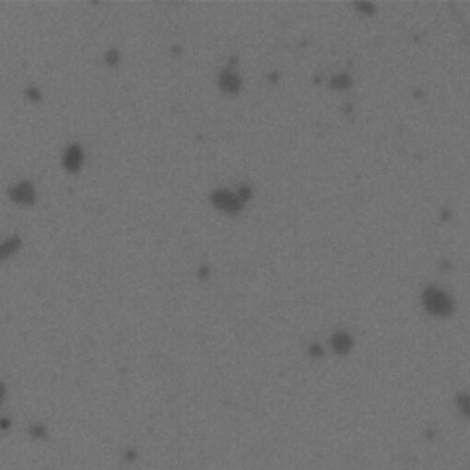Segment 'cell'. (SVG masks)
Here are the masks:
<instances>
[{"instance_id":"9c48e42d","label":"cell","mask_w":470,"mask_h":470,"mask_svg":"<svg viewBox=\"0 0 470 470\" xmlns=\"http://www.w3.org/2000/svg\"><path fill=\"white\" fill-rule=\"evenodd\" d=\"M4 393H6V389H4V384L0 382V404H2V400H4Z\"/></svg>"},{"instance_id":"277c9868","label":"cell","mask_w":470,"mask_h":470,"mask_svg":"<svg viewBox=\"0 0 470 470\" xmlns=\"http://www.w3.org/2000/svg\"><path fill=\"white\" fill-rule=\"evenodd\" d=\"M213 202H215L219 208H222L224 211H228V213H233L239 206L237 199H235L233 195L226 193V191H217V193L213 195Z\"/></svg>"},{"instance_id":"5b68a950","label":"cell","mask_w":470,"mask_h":470,"mask_svg":"<svg viewBox=\"0 0 470 470\" xmlns=\"http://www.w3.org/2000/svg\"><path fill=\"white\" fill-rule=\"evenodd\" d=\"M21 244H23V241H21L19 235H13V237H10L8 241L0 243V259H6V257L13 255L21 248Z\"/></svg>"},{"instance_id":"3957f363","label":"cell","mask_w":470,"mask_h":470,"mask_svg":"<svg viewBox=\"0 0 470 470\" xmlns=\"http://www.w3.org/2000/svg\"><path fill=\"white\" fill-rule=\"evenodd\" d=\"M63 164L68 171L76 173L83 164V151L79 145H70L67 151H65V158H63Z\"/></svg>"},{"instance_id":"7a4b0ae2","label":"cell","mask_w":470,"mask_h":470,"mask_svg":"<svg viewBox=\"0 0 470 470\" xmlns=\"http://www.w3.org/2000/svg\"><path fill=\"white\" fill-rule=\"evenodd\" d=\"M8 197L13 200V202H19V204H34L35 202V189L32 186V182L24 180V182L15 184L13 188L8 189Z\"/></svg>"},{"instance_id":"ba28073f","label":"cell","mask_w":470,"mask_h":470,"mask_svg":"<svg viewBox=\"0 0 470 470\" xmlns=\"http://www.w3.org/2000/svg\"><path fill=\"white\" fill-rule=\"evenodd\" d=\"M26 96L32 98V100H39V92L37 90H26Z\"/></svg>"},{"instance_id":"6da1fadb","label":"cell","mask_w":470,"mask_h":470,"mask_svg":"<svg viewBox=\"0 0 470 470\" xmlns=\"http://www.w3.org/2000/svg\"><path fill=\"white\" fill-rule=\"evenodd\" d=\"M422 301L428 312L435 316H448L452 312V299L439 288H428L422 296Z\"/></svg>"},{"instance_id":"52a82bcc","label":"cell","mask_w":470,"mask_h":470,"mask_svg":"<svg viewBox=\"0 0 470 470\" xmlns=\"http://www.w3.org/2000/svg\"><path fill=\"white\" fill-rule=\"evenodd\" d=\"M349 345H351V340H349L347 336H336L334 338V347L338 349V351H347L349 349Z\"/></svg>"},{"instance_id":"8992f818","label":"cell","mask_w":470,"mask_h":470,"mask_svg":"<svg viewBox=\"0 0 470 470\" xmlns=\"http://www.w3.org/2000/svg\"><path fill=\"white\" fill-rule=\"evenodd\" d=\"M219 83H221L222 89L228 90V92H237L239 87H241V79H239L235 74L222 72L221 78H219Z\"/></svg>"}]
</instances>
